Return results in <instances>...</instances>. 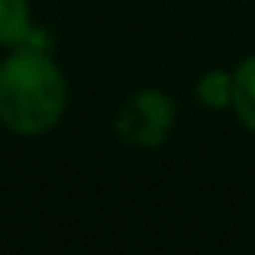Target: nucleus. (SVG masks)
Instances as JSON below:
<instances>
[{
    "mask_svg": "<svg viewBox=\"0 0 255 255\" xmlns=\"http://www.w3.org/2000/svg\"><path fill=\"white\" fill-rule=\"evenodd\" d=\"M68 110V84L55 58L36 42L0 58V126L19 139L49 136Z\"/></svg>",
    "mask_w": 255,
    "mask_h": 255,
    "instance_id": "obj_1",
    "label": "nucleus"
},
{
    "mask_svg": "<svg viewBox=\"0 0 255 255\" xmlns=\"http://www.w3.org/2000/svg\"><path fill=\"white\" fill-rule=\"evenodd\" d=\"M174 100L165 91L145 87L126 97V104L117 113V136L126 145H139V149H155L168 139L174 126Z\"/></svg>",
    "mask_w": 255,
    "mask_h": 255,
    "instance_id": "obj_2",
    "label": "nucleus"
},
{
    "mask_svg": "<svg viewBox=\"0 0 255 255\" xmlns=\"http://www.w3.org/2000/svg\"><path fill=\"white\" fill-rule=\"evenodd\" d=\"M230 110L236 113L239 126L255 136V55H246L233 68V100Z\"/></svg>",
    "mask_w": 255,
    "mask_h": 255,
    "instance_id": "obj_3",
    "label": "nucleus"
},
{
    "mask_svg": "<svg viewBox=\"0 0 255 255\" xmlns=\"http://www.w3.org/2000/svg\"><path fill=\"white\" fill-rule=\"evenodd\" d=\"M32 6L29 0H0V45L13 49V45L32 42Z\"/></svg>",
    "mask_w": 255,
    "mask_h": 255,
    "instance_id": "obj_4",
    "label": "nucleus"
},
{
    "mask_svg": "<svg viewBox=\"0 0 255 255\" xmlns=\"http://www.w3.org/2000/svg\"><path fill=\"white\" fill-rule=\"evenodd\" d=\"M194 94H197L200 107H210V110H226L233 100V71H207L204 78L197 81L194 87Z\"/></svg>",
    "mask_w": 255,
    "mask_h": 255,
    "instance_id": "obj_5",
    "label": "nucleus"
}]
</instances>
